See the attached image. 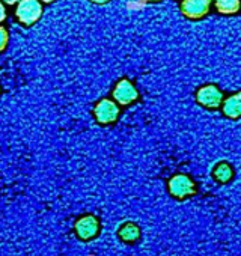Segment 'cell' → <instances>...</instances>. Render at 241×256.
<instances>
[{
	"label": "cell",
	"mask_w": 241,
	"mask_h": 256,
	"mask_svg": "<svg viewBox=\"0 0 241 256\" xmlns=\"http://www.w3.org/2000/svg\"><path fill=\"white\" fill-rule=\"evenodd\" d=\"M74 234L80 241H90L100 234V220L92 216H82L74 223Z\"/></svg>",
	"instance_id": "1"
},
{
	"label": "cell",
	"mask_w": 241,
	"mask_h": 256,
	"mask_svg": "<svg viewBox=\"0 0 241 256\" xmlns=\"http://www.w3.org/2000/svg\"><path fill=\"white\" fill-rule=\"evenodd\" d=\"M168 187H169V193L176 199H186V198L194 194V192H196V186H194L193 180L184 174L174 175L169 180Z\"/></svg>",
	"instance_id": "2"
},
{
	"label": "cell",
	"mask_w": 241,
	"mask_h": 256,
	"mask_svg": "<svg viewBox=\"0 0 241 256\" xmlns=\"http://www.w3.org/2000/svg\"><path fill=\"white\" fill-rule=\"evenodd\" d=\"M42 14V6L38 0H22L17 8V17L23 24H34L40 20Z\"/></svg>",
	"instance_id": "3"
},
{
	"label": "cell",
	"mask_w": 241,
	"mask_h": 256,
	"mask_svg": "<svg viewBox=\"0 0 241 256\" xmlns=\"http://www.w3.org/2000/svg\"><path fill=\"white\" fill-rule=\"evenodd\" d=\"M196 100L204 107L217 108L223 102V94L216 84H206L196 92Z\"/></svg>",
	"instance_id": "4"
},
{
	"label": "cell",
	"mask_w": 241,
	"mask_h": 256,
	"mask_svg": "<svg viewBox=\"0 0 241 256\" xmlns=\"http://www.w3.org/2000/svg\"><path fill=\"white\" fill-rule=\"evenodd\" d=\"M211 0H182L181 12L192 20H199L210 12Z\"/></svg>",
	"instance_id": "5"
},
{
	"label": "cell",
	"mask_w": 241,
	"mask_h": 256,
	"mask_svg": "<svg viewBox=\"0 0 241 256\" xmlns=\"http://www.w3.org/2000/svg\"><path fill=\"white\" fill-rule=\"evenodd\" d=\"M119 114L118 106L110 100H101L95 107V118L100 124H110L114 122Z\"/></svg>",
	"instance_id": "6"
},
{
	"label": "cell",
	"mask_w": 241,
	"mask_h": 256,
	"mask_svg": "<svg viewBox=\"0 0 241 256\" xmlns=\"http://www.w3.org/2000/svg\"><path fill=\"white\" fill-rule=\"evenodd\" d=\"M138 89L128 80H120L113 90V96L116 98V101L124 106L133 102L138 98Z\"/></svg>",
	"instance_id": "7"
},
{
	"label": "cell",
	"mask_w": 241,
	"mask_h": 256,
	"mask_svg": "<svg viewBox=\"0 0 241 256\" xmlns=\"http://www.w3.org/2000/svg\"><path fill=\"white\" fill-rule=\"evenodd\" d=\"M118 236L120 241H124L127 244H133L140 238V228L133 222H126L119 226Z\"/></svg>",
	"instance_id": "8"
},
{
	"label": "cell",
	"mask_w": 241,
	"mask_h": 256,
	"mask_svg": "<svg viewBox=\"0 0 241 256\" xmlns=\"http://www.w3.org/2000/svg\"><path fill=\"white\" fill-rule=\"evenodd\" d=\"M223 113L230 119H236L241 116V92H236L224 100Z\"/></svg>",
	"instance_id": "9"
},
{
	"label": "cell",
	"mask_w": 241,
	"mask_h": 256,
	"mask_svg": "<svg viewBox=\"0 0 241 256\" xmlns=\"http://www.w3.org/2000/svg\"><path fill=\"white\" fill-rule=\"evenodd\" d=\"M214 5L220 14L232 16V14H236L240 11L241 0H214Z\"/></svg>",
	"instance_id": "10"
},
{
	"label": "cell",
	"mask_w": 241,
	"mask_h": 256,
	"mask_svg": "<svg viewBox=\"0 0 241 256\" xmlns=\"http://www.w3.org/2000/svg\"><path fill=\"white\" fill-rule=\"evenodd\" d=\"M232 175H234V170H232L230 164H228L226 162L218 163V164L212 169V176H214V180L218 181V182H223V184L228 182V181H230V180H232Z\"/></svg>",
	"instance_id": "11"
},
{
	"label": "cell",
	"mask_w": 241,
	"mask_h": 256,
	"mask_svg": "<svg viewBox=\"0 0 241 256\" xmlns=\"http://www.w3.org/2000/svg\"><path fill=\"white\" fill-rule=\"evenodd\" d=\"M8 44V32L4 29V28H0V52H2Z\"/></svg>",
	"instance_id": "12"
},
{
	"label": "cell",
	"mask_w": 241,
	"mask_h": 256,
	"mask_svg": "<svg viewBox=\"0 0 241 256\" xmlns=\"http://www.w3.org/2000/svg\"><path fill=\"white\" fill-rule=\"evenodd\" d=\"M5 17H6V14H5V8H4V5L0 4V22H4L5 20Z\"/></svg>",
	"instance_id": "13"
},
{
	"label": "cell",
	"mask_w": 241,
	"mask_h": 256,
	"mask_svg": "<svg viewBox=\"0 0 241 256\" xmlns=\"http://www.w3.org/2000/svg\"><path fill=\"white\" fill-rule=\"evenodd\" d=\"M4 2H6V4H10V5H12V4H17V2H20V0H4Z\"/></svg>",
	"instance_id": "14"
},
{
	"label": "cell",
	"mask_w": 241,
	"mask_h": 256,
	"mask_svg": "<svg viewBox=\"0 0 241 256\" xmlns=\"http://www.w3.org/2000/svg\"><path fill=\"white\" fill-rule=\"evenodd\" d=\"M92 2H95V4H106V2H108V0H92Z\"/></svg>",
	"instance_id": "15"
},
{
	"label": "cell",
	"mask_w": 241,
	"mask_h": 256,
	"mask_svg": "<svg viewBox=\"0 0 241 256\" xmlns=\"http://www.w3.org/2000/svg\"><path fill=\"white\" fill-rule=\"evenodd\" d=\"M42 2H47V4H50V2H54V0H42Z\"/></svg>",
	"instance_id": "16"
},
{
	"label": "cell",
	"mask_w": 241,
	"mask_h": 256,
	"mask_svg": "<svg viewBox=\"0 0 241 256\" xmlns=\"http://www.w3.org/2000/svg\"><path fill=\"white\" fill-rule=\"evenodd\" d=\"M144 2H157V0H144Z\"/></svg>",
	"instance_id": "17"
}]
</instances>
